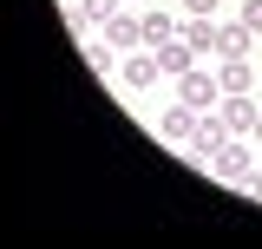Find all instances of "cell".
Masks as SVG:
<instances>
[{"instance_id": "6da1fadb", "label": "cell", "mask_w": 262, "mask_h": 249, "mask_svg": "<svg viewBox=\"0 0 262 249\" xmlns=\"http://www.w3.org/2000/svg\"><path fill=\"white\" fill-rule=\"evenodd\" d=\"M249 171H256V157H249V138H223V144L210 151V177H216V184H229V190H236Z\"/></svg>"}, {"instance_id": "7a4b0ae2", "label": "cell", "mask_w": 262, "mask_h": 249, "mask_svg": "<svg viewBox=\"0 0 262 249\" xmlns=\"http://www.w3.org/2000/svg\"><path fill=\"white\" fill-rule=\"evenodd\" d=\"M184 46H190L196 59H223V20H210V13H184Z\"/></svg>"}, {"instance_id": "3957f363", "label": "cell", "mask_w": 262, "mask_h": 249, "mask_svg": "<svg viewBox=\"0 0 262 249\" xmlns=\"http://www.w3.org/2000/svg\"><path fill=\"white\" fill-rule=\"evenodd\" d=\"M256 112H262V105L249 92H223V98H216V125H223L229 138H249V131H256Z\"/></svg>"}, {"instance_id": "277c9868", "label": "cell", "mask_w": 262, "mask_h": 249, "mask_svg": "<svg viewBox=\"0 0 262 249\" xmlns=\"http://www.w3.org/2000/svg\"><path fill=\"white\" fill-rule=\"evenodd\" d=\"M196 125H203V112H190V105L177 98V105H164V118H158V138H164V144H177V151H190Z\"/></svg>"}, {"instance_id": "5b68a950", "label": "cell", "mask_w": 262, "mask_h": 249, "mask_svg": "<svg viewBox=\"0 0 262 249\" xmlns=\"http://www.w3.org/2000/svg\"><path fill=\"white\" fill-rule=\"evenodd\" d=\"M170 86H177V98H184V105H190V112H216V98H223V86H216V72H184V79H170Z\"/></svg>"}, {"instance_id": "8992f818", "label": "cell", "mask_w": 262, "mask_h": 249, "mask_svg": "<svg viewBox=\"0 0 262 249\" xmlns=\"http://www.w3.org/2000/svg\"><path fill=\"white\" fill-rule=\"evenodd\" d=\"M164 79V66H158V53L144 46V53H125V72H118V86H131V92H144V86H158Z\"/></svg>"}, {"instance_id": "52a82bcc", "label": "cell", "mask_w": 262, "mask_h": 249, "mask_svg": "<svg viewBox=\"0 0 262 249\" xmlns=\"http://www.w3.org/2000/svg\"><path fill=\"white\" fill-rule=\"evenodd\" d=\"M118 13H125V0H79V20H72V33H105Z\"/></svg>"}, {"instance_id": "ba28073f", "label": "cell", "mask_w": 262, "mask_h": 249, "mask_svg": "<svg viewBox=\"0 0 262 249\" xmlns=\"http://www.w3.org/2000/svg\"><path fill=\"white\" fill-rule=\"evenodd\" d=\"M138 27H144V46H164V39H177V33H184V13L151 7V13H138Z\"/></svg>"}, {"instance_id": "9c48e42d", "label": "cell", "mask_w": 262, "mask_h": 249, "mask_svg": "<svg viewBox=\"0 0 262 249\" xmlns=\"http://www.w3.org/2000/svg\"><path fill=\"white\" fill-rule=\"evenodd\" d=\"M151 53H158V66H164V79H184V72H190V66H196V53H190V46H184V33H177V39H164V46H151Z\"/></svg>"}, {"instance_id": "30bf717a", "label": "cell", "mask_w": 262, "mask_h": 249, "mask_svg": "<svg viewBox=\"0 0 262 249\" xmlns=\"http://www.w3.org/2000/svg\"><path fill=\"white\" fill-rule=\"evenodd\" d=\"M105 39H112V46H118V53H138V46H144V27H138V13H118V20H112V27H105Z\"/></svg>"}, {"instance_id": "8fae6325", "label": "cell", "mask_w": 262, "mask_h": 249, "mask_svg": "<svg viewBox=\"0 0 262 249\" xmlns=\"http://www.w3.org/2000/svg\"><path fill=\"white\" fill-rule=\"evenodd\" d=\"M216 86H223V92H256V66L249 59H223L216 66Z\"/></svg>"}, {"instance_id": "7c38bea8", "label": "cell", "mask_w": 262, "mask_h": 249, "mask_svg": "<svg viewBox=\"0 0 262 249\" xmlns=\"http://www.w3.org/2000/svg\"><path fill=\"white\" fill-rule=\"evenodd\" d=\"M85 66H92L98 79H118V72H125V66H118V46H112V39H85Z\"/></svg>"}, {"instance_id": "4fadbf2b", "label": "cell", "mask_w": 262, "mask_h": 249, "mask_svg": "<svg viewBox=\"0 0 262 249\" xmlns=\"http://www.w3.org/2000/svg\"><path fill=\"white\" fill-rule=\"evenodd\" d=\"M249 46H256V33L243 27V20H229L223 27V59H249Z\"/></svg>"}, {"instance_id": "5bb4252c", "label": "cell", "mask_w": 262, "mask_h": 249, "mask_svg": "<svg viewBox=\"0 0 262 249\" xmlns=\"http://www.w3.org/2000/svg\"><path fill=\"white\" fill-rule=\"evenodd\" d=\"M236 20H243L249 33H262V0H236Z\"/></svg>"}, {"instance_id": "9a60e30c", "label": "cell", "mask_w": 262, "mask_h": 249, "mask_svg": "<svg viewBox=\"0 0 262 249\" xmlns=\"http://www.w3.org/2000/svg\"><path fill=\"white\" fill-rule=\"evenodd\" d=\"M216 7L223 0H184V13H210V20H216Z\"/></svg>"}, {"instance_id": "2e32d148", "label": "cell", "mask_w": 262, "mask_h": 249, "mask_svg": "<svg viewBox=\"0 0 262 249\" xmlns=\"http://www.w3.org/2000/svg\"><path fill=\"white\" fill-rule=\"evenodd\" d=\"M236 190H243V197H262V171H249V177H243Z\"/></svg>"}, {"instance_id": "e0dca14e", "label": "cell", "mask_w": 262, "mask_h": 249, "mask_svg": "<svg viewBox=\"0 0 262 249\" xmlns=\"http://www.w3.org/2000/svg\"><path fill=\"white\" fill-rule=\"evenodd\" d=\"M249 138H262V112H256V131H249Z\"/></svg>"}, {"instance_id": "ac0fdd59", "label": "cell", "mask_w": 262, "mask_h": 249, "mask_svg": "<svg viewBox=\"0 0 262 249\" xmlns=\"http://www.w3.org/2000/svg\"><path fill=\"white\" fill-rule=\"evenodd\" d=\"M125 7H131V0H125Z\"/></svg>"}]
</instances>
